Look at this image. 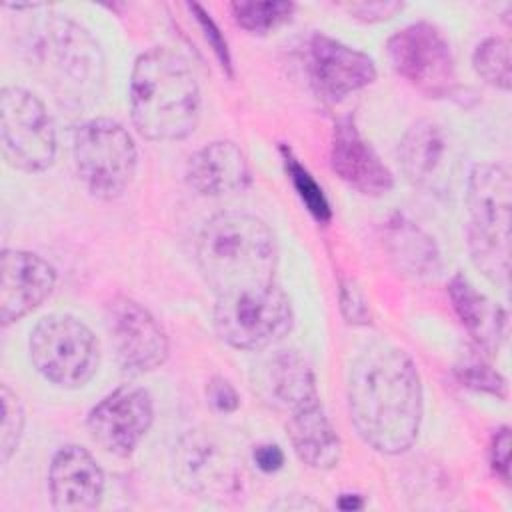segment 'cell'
I'll return each mask as SVG.
<instances>
[{"label":"cell","instance_id":"6da1fadb","mask_svg":"<svg viewBox=\"0 0 512 512\" xmlns=\"http://www.w3.org/2000/svg\"><path fill=\"white\" fill-rule=\"evenodd\" d=\"M422 384L412 358L386 342L370 344L348 374L354 428L382 454L408 450L422 422Z\"/></svg>","mask_w":512,"mask_h":512},{"label":"cell","instance_id":"7a4b0ae2","mask_svg":"<svg viewBox=\"0 0 512 512\" xmlns=\"http://www.w3.org/2000/svg\"><path fill=\"white\" fill-rule=\"evenodd\" d=\"M196 258L216 298L274 286L278 250L272 230L246 212H220L200 232Z\"/></svg>","mask_w":512,"mask_h":512},{"label":"cell","instance_id":"3957f363","mask_svg":"<svg viewBox=\"0 0 512 512\" xmlns=\"http://www.w3.org/2000/svg\"><path fill=\"white\" fill-rule=\"evenodd\" d=\"M28 66L66 106H86L100 98L106 62L98 42L66 16H44L32 22L22 38Z\"/></svg>","mask_w":512,"mask_h":512},{"label":"cell","instance_id":"277c9868","mask_svg":"<svg viewBox=\"0 0 512 512\" xmlns=\"http://www.w3.org/2000/svg\"><path fill=\"white\" fill-rule=\"evenodd\" d=\"M130 114L136 130L156 142L182 140L196 128L200 90L180 54L152 48L138 56L130 80Z\"/></svg>","mask_w":512,"mask_h":512},{"label":"cell","instance_id":"5b68a950","mask_svg":"<svg viewBox=\"0 0 512 512\" xmlns=\"http://www.w3.org/2000/svg\"><path fill=\"white\" fill-rule=\"evenodd\" d=\"M468 248L474 266L506 286L510 276L512 180L500 164H478L468 176Z\"/></svg>","mask_w":512,"mask_h":512},{"label":"cell","instance_id":"8992f818","mask_svg":"<svg viewBox=\"0 0 512 512\" xmlns=\"http://www.w3.org/2000/svg\"><path fill=\"white\" fill-rule=\"evenodd\" d=\"M34 368L60 388H80L98 370L100 348L92 330L74 316L42 318L30 334Z\"/></svg>","mask_w":512,"mask_h":512},{"label":"cell","instance_id":"52a82bcc","mask_svg":"<svg viewBox=\"0 0 512 512\" xmlns=\"http://www.w3.org/2000/svg\"><path fill=\"white\" fill-rule=\"evenodd\" d=\"M74 160L88 192L96 198L112 200L132 182L138 152L122 124L110 118H96L76 130Z\"/></svg>","mask_w":512,"mask_h":512},{"label":"cell","instance_id":"ba28073f","mask_svg":"<svg viewBox=\"0 0 512 512\" xmlns=\"http://www.w3.org/2000/svg\"><path fill=\"white\" fill-rule=\"evenodd\" d=\"M294 324L290 298L274 284L266 290L216 298L214 328L238 350H262L282 340Z\"/></svg>","mask_w":512,"mask_h":512},{"label":"cell","instance_id":"9c48e42d","mask_svg":"<svg viewBox=\"0 0 512 512\" xmlns=\"http://www.w3.org/2000/svg\"><path fill=\"white\" fill-rule=\"evenodd\" d=\"M0 140L4 160L24 172L46 170L56 156V134L44 104L20 86L0 94Z\"/></svg>","mask_w":512,"mask_h":512},{"label":"cell","instance_id":"30bf717a","mask_svg":"<svg viewBox=\"0 0 512 512\" xmlns=\"http://www.w3.org/2000/svg\"><path fill=\"white\" fill-rule=\"evenodd\" d=\"M392 68L428 98L450 96L456 88V66L450 42L430 22H414L386 42Z\"/></svg>","mask_w":512,"mask_h":512},{"label":"cell","instance_id":"8fae6325","mask_svg":"<svg viewBox=\"0 0 512 512\" xmlns=\"http://www.w3.org/2000/svg\"><path fill=\"white\" fill-rule=\"evenodd\" d=\"M178 484L198 498L226 500L242 488V460L206 432L186 434L174 452Z\"/></svg>","mask_w":512,"mask_h":512},{"label":"cell","instance_id":"7c38bea8","mask_svg":"<svg viewBox=\"0 0 512 512\" xmlns=\"http://www.w3.org/2000/svg\"><path fill=\"white\" fill-rule=\"evenodd\" d=\"M106 330L118 362L130 372H150L168 358V336L160 322L136 300L116 296L106 304Z\"/></svg>","mask_w":512,"mask_h":512},{"label":"cell","instance_id":"4fadbf2b","mask_svg":"<svg viewBox=\"0 0 512 512\" xmlns=\"http://www.w3.org/2000/svg\"><path fill=\"white\" fill-rule=\"evenodd\" d=\"M154 420L152 396L146 388L124 384L104 396L88 414V430L96 444L114 456H130Z\"/></svg>","mask_w":512,"mask_h":512},{"label":"cell","instance_id":"5bb4252c","mask_svg":"<svg viewBox=\"0 0 512 512\" xmlns=\"http://www.w3.org/2000/svg\"><path fill=\"white\" fill-rule=\"evenodd\" d=\"M308 70L318 92L332 102L376 80V66L368 54L326 34H314L310 38Z\"/></svg>","mask_w":512,"mask_h":512},{"label":"cell","instance_id":"9a60e30c","mask_svg":"<svg viewBox=\"0 0 512 512\" xmlns=\"http://www.w3.org/2000/svg\"><path fill=\"white\" fill-rule=\"evenodd\" d=\"M398 158L404 176L424 190L444 192L450 188L456 156L448 132L432 122H414L400 140Z\"/></svg>","mask_w":512,"mask_h":512},{"label":"cell","instance_id":"2e32d148","mask_svg":"<svg viewBox=\"0 0 512 512\" xmlns=\"http://www.w3.org/2000/svg\"><path fill=\"white\" fill-rule=\"evenodd\" d=\"M54 284L52 264L34 252L6 248L0 256V322L8 326L38 308Z\"/></svg>","mask_w":512,"mask_h":512},{"label":"cell","instance_id":"e0dca14e","mask_svg":"<svg viewBox=\"0 0 512 512\" xmlns=\"http://www.w3.org/2000/svg\"><path fill=\"white\" fill-rule=\"evenodd\" d=\"M52 508L58 512L96 510L104 492V474L94 456L78 446H62L48 470Z\"/></svg>","mask_w":512,"mask_h":512},{"label":"cell","instance_id":"ac0fdd59","mask_svg":"<svg viewBox=\"0 0 512 512\" xmlns=\"http://www.w3.org/2000/svg\"><path fill=\"white\" fill-rule=\"evenodd\" d=\"M330 162L340 180H344L360 194L382 196L394 186L390 168L360 134L354 118H342L334 126Z\"/></svg>","mask_w":512,"mask_h":512},{"label":"cell","instance_id":"d6986e66","mask_svg":"<svg viewBox=\"0 0 512 512\" xmlns=\"http://www.w3.org/2000/svg\"><path fill=\"white\" fill-rule=\"evenodd\" d=\"M186 180L194 192L214 198L244 190L250 182V168L234 142L216 140L188 158Z\"/></svg>","mask_w":512,"mask_h":512},{"label":"cell","instance_id":"ffe728a7","mask_svg":"<svg viewBox=\"0 0 512 512\" xmlns=\"http://www.w3.org/2000/svg\"><path fill=\"white\" fill-rule=\"evenodd\" d=\"M288 438L296 456L310 468L330 470L340 462L342 442L320 400L290 410Z\"/></svg>","mask_w":512,"mask_h":512},{"label":"cell","instance_id":"44dd1931","mask_svg":"<svg viewBox=\"0 0 512 512\" xmlns=\"http://www.w3.org/2000/svg\"><path fill=\"white\" fill-rule=\"evenodd\" d=\"M448 296L452 300L454 312L472 336L476 348L494 354L504 340L506 312L496 302L478 292L462 274H454L448 282Z\"/></svg>","mask_w":512,"mask_h":512},{"label":"cell","instance_id":"7402d4cb","mask_svg":"<svg viewBox=\"0 0 512 512\" xmlns=\"http://www.w3.org/2000/svg\"><path fill=\"white\" fill-rule=\"evenodd\" d=\"M384 244L402 274L416 280L440 274V254L434 240L406 216L396 214L386 222Z\"/></svg>","mask_w":512,"mask_h":512},{"label":"cell","instance_id":"603a6c76","mask_svg":"<svg viewBox=\"0 0 512 512\" xmlns=\"http://www.w3.org/2000/svg\"><path fill=\"white\" fill-rule=\"evenodd\" d=\"M268 378L272 394L290 410L320 400L314 370L296 350L278 352L270 362Z\"/></svg>","mask_w":512,"mask_h":512},{"label":"cell","instance_id":"cb8c5ba5","mask_svg":"<svg viewBox=\"0 0 512 512\" xmlns=\"http://www.w3.org/2000/svg\"><path fill=\"white\" fill-rule=\"evenodd\" d=\"M230 10L240 28L250 34H268L274 28L288 22L296 10L292 2L268 0V2H232Z\"/></svg>","mask_w":512,"mask_h":512},{"label":"cell","instance_id":"d4e9b609","mask_svg":"<svg viewBox=\"0 0 512 512\" xmlns=\"http://www.w3.org/2000/svg\"><path fill=\"white\" fill-rule=\"evenodd\" d=\"M476 74L490 86L500 90H510L512 86V64L510 46L500 36H490L482 40L472 56Z\"/></svg>","mask_w":512,"mask_h":512},{"label":"cell","instance_id":"484cf974","mask_svg":"<svg viewBox=\"0 0 512 512\" xmlns=\"http://www.w3.org/2000/svg\"><path fill=\"white\" fill-rule=\"evenodd\" d=\"M454 372L458 380L468 388H474L478 392H488L496 398L508 396V384L504 376L498 370H494L482 354H478V348L472 352H464L456 362Z\"/></svg>","mask_w":512,"mask_h":512},{"label":"cell","instance_id":"4316f807","mask_svg":"<svg viewBox=\"0 0 512 512\" xmlns=\"http://www.w3.org/2000/svg\"><path fill=\"white\" fill-rule=\"evenodd\" d=\"M284 154V164H286V172L288 178L294 184V190L298 192L300 200L304 202V206L308 208V212L318 220V222H328L330 220V204L322 192V188L318 186V182L314 180V176L298 162V158L292 156L290 150L282 148Z\"/></svg>","mask_w":512,"mask_h":512},{"label":"cell","instance_id":"83f0119b","mask_svg":"<svg viewBox=\"0 0 512 512\" xmlns=\"http://www.w3.org/2000/svg\"><path fill=\"white\" fill-rule=\"evenodd\" d=\"M0 400H2V426H0V458L2 462H8L10 456L16 452L22 430H24V408L20 398L2 384L0 388Z\"/></svg>","mask_w":512,"mask_h":512},{"label":"cell","instance_id":"f1b7e54d","mask_svg":"<svg viewBox=\"0 0 512 512\" xmlns=\"http://www.w3.org/2000/svg\"><path fill=\"white\" fill-rule=\"evenodd\" d=\"M340 306L346 322L350 324H368L370 322V310L364 300V294L360 288L348 280L340 284Z\"/></svg>","mask_w":512,"mask_h":512},{"label":"cell","instance_id":"f546056e","mask_svg":"<svg viewBox=\"0 0 512 512\" xmlns=\"http://www.w3.org/2000/svg\"><path fill=\"white\" fill-rule=\"evenodd\" d=\"M188 8L194 12V16H196V20H198V24H200V28H202V32H204V38L210 42L214 54H216L218 60L222 62V68L230 70V52H228V44H226L224 36L220 34L218 26L214 24V20L210 18V14H206V10H204L200 4H190Z\"/></svg>","mask_w":512,"mask_h":512},{"label":"cell","instance_id":"4dcf8cb0","mask_svg":"<svg viewBox=\"0 0 512 512\" xmlns=\"http://www.w3.org/2000/svg\"><path fill=\"white\" fill-rule=\"evenodd\" d=\"M402 6V2H352L346 4V10L362 22H380L392 18Z\"/></svg>","mask_w":512,"mask_h":512},{"label":"cell","instance_id":"1f68e13d","mask_svg":"<svg viewBox=\"0 0 512 512\" xmlns=\"http://www.w3.org/2000/svg\"><path fill=\"white\" fill-rule=\"evenodd\" d=\"M206 396L210 404L220 412H232L240 406V396L236 388L222 376H214L206 386Z\"/></svg>","mask_w":512,"mask_h":512},{"label":"cell","instance_id":"d6a6232c","mask_svg":"<svg viewBox=\"0 0 512 512\" xmlns=\"http://www.w3.org/2000/svg\"><path fill=\"white\" fill-rule=\"evenodd\" d=\"M510 428L502 426L494 438H492V446H490V460H492V468L494 472L508 482L510 480Z\"/></svg>","mask_w":512,"mask_h":512},{"label":"cell","instance_id":"836d02e7","mask_svg":"<svg viewBox=\"0 0 512 512\" xmlns=\"http://www.w3.org/2000/svg\"><path fill=\"white\" fill-rule=\"evenodd\" d=\"M254 462L262 472H276L284 464V452L276 444H262L254 450Z\"/></svg>","mask_w":512,"mask_h":512},{"label":"cell","instance_id":"e575fe53","mask_svg":"<svg viewBox=\"0 0 512 512\" xmlns=\"http://www.w3.org/2000/svg\"><path fill=\"white\" fill-rule=\"evenodd\" d=\"M338 506H340L342 510H358V508H362V500H360V496H356V494H342Z\"/></svg>","mask_w":512,"mask_h":512}]
</instances>
